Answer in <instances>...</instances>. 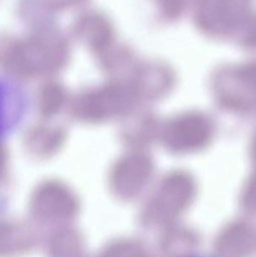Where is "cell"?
Wrapping results in <instances>:
<instances>
[{"label": "cell", "instance_id": "1", "mask_svg": "<svg viewBox=\"0 0 256 257\" xmlns=\"http://www.w3.org/2000/svg\"><path fill=\"white\" fill-rule=\"evenodd\" d=\"M32 98L15 78L0 74V141L12 137L27 120Z\"/></svg>", "mask_w": 256, "mask_h": 257}, {"label": "cell", "instance_id": "2", "mask_svg": "<svg viewBox=\"0 0 256 257\" xmlns=\"http://www.w3.org/2000/svg\"><path fill=\"white\" fill-rule=\"evenodd\" d=\"M186 257H208V256H205V255H190V256H186Z\"/></svg>", "mask_w": 256, "mask_h": 257}]
</instances>
